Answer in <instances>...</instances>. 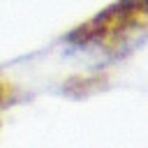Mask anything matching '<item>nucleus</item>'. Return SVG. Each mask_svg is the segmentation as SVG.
Returning <instances> with one entry per match:
<instances>
[{
  "label": "nucleus",
  "instance_id": "nucleus-1",
  "mask_svg": "<svg viewBox=\"0 0 148 148\" xmlns=\"http://www.w3.org/2000/svg\"><path fill=\"white\" fill-rule=\"evenodd\" d=\"M148 32V0H116L81 21L65 37L81 49L113 56Z\"/></svg>",
  "mask_w": 148,
  "mask_h": 148
},
{
  "label": "nucleus",
  "instance_id": "nucleus-2",
  "mask_svg": "<svg viewBox=\"0 0 148 148\" xmlns=\"http://www.w3.org/2000/svg\"><path fill=\"white\" fill-rule=\"evenodd\" d=\"M16 99H18V88H16V83H14L9 76L0 74V125H2V118H5L7 109H9Z\"/></svg>",
  "mask_w": 148,
  "mask_h": 148
}]
</instances>
